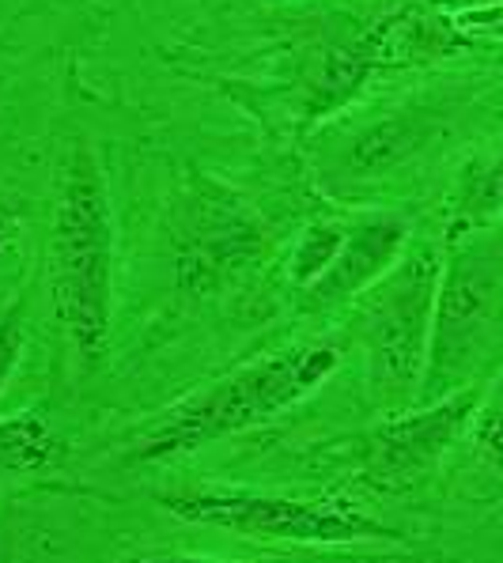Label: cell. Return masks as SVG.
<instances>
[{"label": "cell", "instance_id": "5bb4252c", "mask_svg": "<svg viewBox=\"0 0 503 563\" xmlns=\"http://www.w3.org/2000/svg\"><path fill=\"white\" fill-rule=\"evenodd\" d=\"M477 462L484 470L503 476V371L492 378V386L477 397V409L470 416V428H466Z\"/></svg>", "mask_w": 503, "mask_h": 563}, {"label": "cell", "instance_id": "5b68a950", "mask_svg": "<svg viewBox=\"0 0 503 563\" xmlns=\"http://www.w3.org/2000/svg\"><path fill=\"white\" fill-rule=\"evenodd\" d=\"M171 254L186 296H220L262 265L269 228L254 205L228 181L189 170L167 212Z\"/></svg>", "mask_w": 503, "mask_h": 563}, {"label": "cell", "instance_id": "2e32d148", "mask_svg": "<svg viewBox=\"0 0 503 563\" xmlns=\"http://www.w3.org/2000/svg\"><path fill=\"white\" fill-rule=\"evenodd\" d=\"M28 349V322H23V299H12L0 310V394L12 383L15 367Z\"/></svg>", "mask_w": 503, "mask_h": 563}, {"label": "cell", "instance_id": "ac0fdd59", "mask_svg": "<svg viewBox=\"0 0 503 563\" xmlns=\"http://www.w3.org/2000/svg\"><path fill=\"white\" fill-rule=\"evenodd\" d=\"M15 235H20V205H12V201L0 197V257L12 250Z\"/></svg>", "mask_w": 503, "mask_h": 563}, {"label": "cell", "instance_id": "277c9868", "mask_svg": "<svg viewBox=\"0 0 503 563\" xmlns=\"http://www.w3.org/2000/svg\"><path fill=\"white\" fill-rule=\"evenodd\" d=\"M436 246H413L356 302V341L368 363V397L386 412L420 401L439 288Z\"/></svg>", "mask_w": 503, "mask_h": 563}, {"label": "cell", "instance_id": "30bf717a", "mask_svg": "<svg viewBox=\"0 0 503 563\" xmlns=\"http://www.w3.org/2000/svg\"><path fill=\"white\" fill-rule=\"evenodd\" d=\"M368 46L375 73L383 68H424L450 60L473 46V34L458 27V20L428 0H409L397 12L383 15L368 27Z\"/></svg>", "mask_w": 503, "mask_h": 563}, {"label": "cell", "instance_id": "9a60e30c", "mask_svg": "<svg viewBox=\"0 0 503 563\" xmlns=\"http://www.w3.org/2000/svg\"><path fill=\"white\" fill-rule=\"evenodd\" d=\"M341 242H345V228H337V223H310L299 235L296 257H292V284H296L299 291L307 288V284H315L318 276L326 273V265L337 257Z\"/></svg>", "mask_w": 503, "mask_h": 563}, {"label": "cell", "instance_id": "52a82bcc", "mask_svg": "<svg viewBox=\"0 0 503 563\" xmlns=\"http://www.w3.org/2000/svg\"><path fill=\"white\" fill-rule=\"evenodd\" d=\"M481 389L466 386L439 401H420L390 412L352 443V470L379 496H405L444 465L450 446L466 435Z\"/></svg>", "mask_w": 503, "mask_h": 563}, {"label": "cell", "instance_id": "6da1fadb", "mask_svg": "<svg viewBox=\"0 0 503 563\" xmlns=\"http://www.w3.org/2000/svg\"><path fill=\"white\" fill-rule=\"evenodd\" d=\"M114 208L102 163L88 141H73L61 159L54 231H50V288L54 314L84 375L107 363L114 329Z\"/></svg>", "mask_w": 503, "mask_h": 563}, {"label": "cell", "instance_id": "8992f818", "mask_svg": "<svg viewBox=\"0 0 503 563\" xmlns=\"http://www.w3.org/2000/svg\"><path fill=\"white\" fill-rule=\"evenodd\" d=\"M160 507L171 518L189 526H212L254 541L281 544H368L394 541L397 530L368 515L360 504L341 496L299 499V496H265V492L236 488H194L160 496Z\"/></svg>", "mask_w": 503, "mask_h": 563}, {"label": "cell", "instance_id": "7a4b0ae2", "mask_svg": "<svg viewBox=\"0 0 503 563\" xmlns=\"http://www.w3.org/2000/svg\"><path fill=\"white\" fill-rule=\"evenodd\" d=\"M341 356L345 349L337 341H303L269 352V356L189 394L175 409L155 416L149 428L125 446L121 462H175V457L197 454L201 446L258 428V423L288 412L292 405L307 401L329 375H337Z\"/></svg>", "mask_w": 503, "mask_h": 563}, {"label": "cell", "instance_id": "ffe728a7", "mask_svg": "<svg viewBox=\"0 0 503 563\" xmlns=\"http://www.w3.org/2000/svg\"><path fill=\"white\" fill-rule=\"evenodd\" d=\"M428 4L444 8L450 15H462V12H477V8H496L503 0H428Z\"/></svg>", "mask_w": 503, "mask_h": 563}, {"label": "cell", "instance_id": "e0dca14e", "mask_svg": "<svg viewBox=\"0 0 503 563\" xmlns=\"http://www.w3.org/2000/svg\"><path fill=\"white\" fill-rule=\"evenodd\" d=\"M458 27L473 38H492V42H503V4L496 8H477V12H462L455 15Z\"/></svg>", "mask_w": 503, "mask_h": 563}, {"label": "cell", "instance_id": "d6986e66", "mask_svg": "<svg viewBox=\"0 0 503 563\" xmlns=\"http://www.w3.org/2000/svg\"><path fill=\"white\" fill-rule=\"evenodd\" d=\"M121 563H228V560H212V556H186V552H152V556H129Z\"/></svg>", "mask_w": 503, "mask_h": 563}, {"label": "cell", "instance_id": "9c48e42d", "mask_svg": "<svg viewBox=\"0 0 503 563\" xmlns=\"http://www.w3.org/2000/svg\"><path fill=\"white\" fill-rule=\"evenodd\" d=\"M371 76H375V60H371L368 31H329L310 38L296 60L303 121H322L345 110Z\"/></svg>", "mask_w": 503, "mask_h": 563}, {"label": "cell", "instance_id": "4fadbf2b", "mask_svg": "<svg viewBox=\"0 0 503 563\" xmlns=\"http://www.w3.org/2000/svg\"><path fill=\"white\" fill-rule=\"evenodd\" d=\"M61 439L39 412L0 416V484L34 476L61 462Z\"/></svg>", "mask_w": 503, "mask_h": 563}, {"label": "cell", "instance_id": "ba28073f", "mask_svg": "<svg viewBox=\"0 0 503 563\" xmlns=\"http://www.w3.org/2000/svg\"><path fill=\"white\" fill-rule=\"evenodd\" d=\"M405 250H409V220L405 216H368V220H360L356 228L345 231L341 250L326 265V273L299 291V307L310 310V314H322V310L360 299L371 284H379L390 268L402 262Z\"/></svg>", "mask_w": 503, "mask_h": 563}, {"label": "cell", "instance_id": "8fae6325", "mask_svg": "<svg viewBox=\"0 0 503 563\" xmlns=\"http://www.w3.org/2000/svg\"><path fill=\"white\" fill-rule=\"evenodd\" d=\"M444 121L447 110L431 107V102H413V107H402L394 114L371 121L349 144L341 170L349 178H383L386 170H397L413 155H420V148H428Z\"/></svg>", "mask_w": 503, "mask_h": 563}, {"label": "cell", "instance_id": "3957f363", "mask_svg": "<svg viewBox=\"0 0 503 563\" xmlns=\"http://www.w3.org/2000/svg\"><path fill=\"white\" fill-rule=\"evenodd\" d=\"M503 333V220L447 246L420 401L466 389ZM416 401V405H420Z\"/></svg>", "mask_w": 503, "mask_h": 563}, {"label": "cell", "instance_id": "7c38bea8", "mask_svg": "<svg viewBox=\"0 0 503 563\" xmlns=\"http://www.w3.org/2000/svg\"><path fill=\"white\" fill-rule=\"evenodd\" d=\"M503 220V148L470 163L447 212V246Z\"/></svg>", "mask_w": 503, "mask_h": 563}]
</instances>
